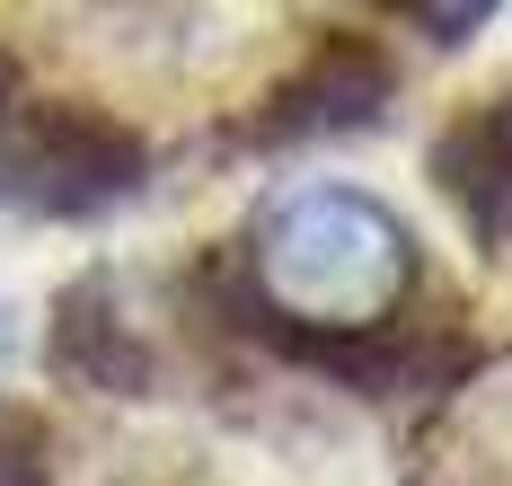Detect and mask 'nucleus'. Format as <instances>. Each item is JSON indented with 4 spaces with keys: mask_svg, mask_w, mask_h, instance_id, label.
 I'll return each instance as SVG.
<instances>
[{
    "mask_svg": "<svg viewBox=\"0 0 512 486\" xmlns=\"http://www.w3.org/2000/svg\"><path fill=\"white\" fill-rule=\"evenodd\" d=\"M380 89H389V71H380V54L371 45H354V36H336V45H318V62H309L301 80L274 98V133H318V124H354V115L380 107Z\"/></svg>",
    "mask_w": 512,
    "mask_h": 486,
    "instance_id": "7ed1b4c3",
    "label": "nucleus"
},
{
    "mask_svg": "<svg viewBox=\"0 0 512 486\" xmlns=\"http://www.w3.org/2000/svg\"><path fill=\"white\" fill-rule=\"evenodd\" d=\"M0 354H9V310H0Z\"/></svg>",
    "mask_w": 512,
    "mask_h": 486,
    "instance_id": "39448f33",
    "label": "nucleus"
},
{
    "mask_svg": "<svg viewBox=\"0 0 512 486\" xmlns=\"http://www.w3.org/2000/svg\"><path fill=\"white\" fill-rule=\"evenodd\" d=\"M142 177V142L89 107H27L0 124V195L45 204V213H89Z\"/></svg>",
    "mask_w": 512,
    "mask_h": 486,
    "instance_id": "f03ea898",
    "label": "nucleus"
},
{
    "mask_svg": "<svg viewBox=\"0 0 512 486\" xmlns=\"http://www.w3.org/2000/svg\"><path fill=\"white\" fill-rule=\"evenodd\" d=\"M27 451H36V433L18 425V416H0V486H36V460Z\"/></svg>",
    "mask_w": 512,
    "mask_h": 486,
    "instance_id": "20e7f679",
    "label": "nucleus"
},
{
    "mask_svg": "<svg viewBox=\"0 0 512 486\" xmlns=\"http://www.w3.org/2000/svg\"><path fill=\"white\" fill-rule=\"evenodd\" d=\"M415 283V248L398 213H380L354 186H301L256 230V292L301 327H380Z\"/></svg>",
    "mask_w": 512,
    "mask_h": 486,
    "instance_id": "f257e3e1",
    "label": "nucleus"
}]
</instances>
